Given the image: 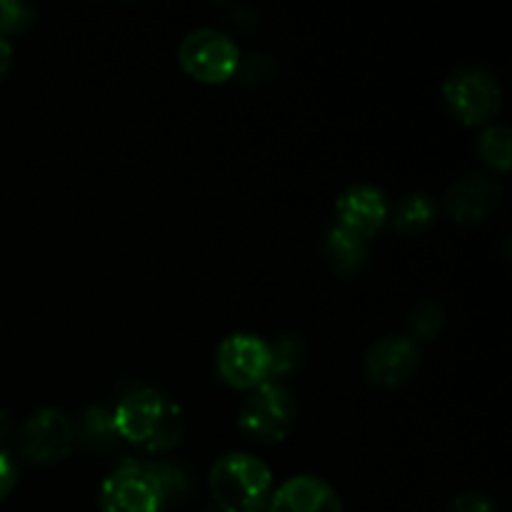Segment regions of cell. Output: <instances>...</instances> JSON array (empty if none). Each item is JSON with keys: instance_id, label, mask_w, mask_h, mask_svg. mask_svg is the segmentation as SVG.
Wrapping results in <instances>:
<instances>
[{"instance_id": "obj_1", "label": "cell", "mask_w": 512, "mask_h": 512, "mask_svg": "<svg viewBox=\"0 0 512 512\" xmlns=\"http://www.w3.org/2000/svg\"><path fill=\"white\" fill-rule=\"evenodd\" d=\"M113 425L120 440L148 453H168L183 440V408L155 388L130 390L113 410Z\"/></svg>"}, {"instance_id": "obj_2", "label": "cell", "mask_w": 512, "mask_h": 512, "mask_svg": "<svg viewBox=\"0 0 512 512\" xmlns=\"http://www.w3.org/2000/svg\"><path fill=\"white\" fill-rule=\"evenodd\" d=\"M208 483L220 512H265L275 490L273 470L243 450L215 460Z\"/></svg>"}, {"instance_id": "obj_3", "label": "cell", "mask_w": 512, "mask_h": 512, "mask_svg": "<svg viewBox=\"0 0 512 512\" xmlns=\"http://www.w3.org/2000/svg\"><path fill=\"white\" fill-rule=\"evenodd\" d=\"M443 98L450 113L468 128L488 125L503 108V88L493 73L478 65H465L445 78Z\"/></svg>"}, {"instance_id": "obj_4", "label": "cell", "mask_w": 512, "mask_h": 512, "mask_svg": "<svg viewBox=\"0 0 512 512\" xmlns=\"http://www.w3.org/2000/svg\"><path fill=\"white\" fill-rule=\"evenodd\" d=\"M178 60L180 68L198 83L223 85L238 73L240 50L223 30L198 28L183 38Z\"/></svg>"}, {"instance_id": "obj_5", "label": "cell", "mask_w": 512, "mask_h": 512, "mask_svg": "<svg viewBox=\"0 0 512 512\" xmlns=\"http://www.w3.org/2000/svg\"><path fill=\"white\" fill-rule=\"evenodd\" d=\"M295 398L280 383H263L248 393L238 413L245 435L258 443H280L295 425Z\"/></svg>"}, {"instance_id": "obj_6", "label": "cell", "mask_w": 512, "mask_h": 512, "mask_svg": "<svg viewBox=\"0 0 512 512\" xmlns=\"http://www.w3.org/2000/svg\"><path fill=\"white\" fill-rule=\"evenodd\" d=\"M168 498L148 465L125 460L100 485V512H165Z\"/></svg>"}, {"instance_id": "obj_7", "label": "cell", "mask_w": 512, "mask_h": 512, "mask_svg": "<svg viewBox=\"0 0 512 512\" xmlns=\"http://www.w3.org/2000/svg\"><path fill=\"white\" fill-rule=\"evenodd\" d=\"M218 373L230 388L253 390L270 383L268 340L253 333H233L218 348Z\"/></svg>"}, {"instance_id": "obj_8", "label": "cell", "mask_w": 512, "mask_h": 512, "mask_svg": "<svg viewBox=\"0 0 512 512\" xmlns=\"http://www.w3.org/2000/svg\"><path fill=\"white\" fill-rule=\"evenodd\" d=\"M75 425L58 408H43L30 415L18 433L20 455L30 465H55L73 450Z\"/></svg>"}, {"instance_id": "obj_9", "label": "cell", "mask_w": 512, "mask_h": 512, "mask_svg": "<svg viewBox=\"0 0 512 512\" xmlns=\"http://www.w3.org/2000/svg\"><path fill=\"white\" fill-rule=\"evenodd\" d=\"M420 345L408 335H388L375 340L365 353V378L370 385L395 390L408 385L420 368Z\"/></svg>"}, {"instance_id": "obj_10", "label": "cell", "mask_w": 512, "mask_h": 512, "mask_svg": "<svg viewBox=\"0 0 512 512\" xmlns=\"http://www.w3.org/2000/svg\"><path fill=\"white\" fill-rule=\"evenodd\" d=\"M445 213L460 225L485 223L503 203V185L483 173H468L445 190Z\"/></svg>"}, {"instance_id": "obj_11", "label": "cell", "mask_w": 512, "mask_h": 512, "mask_svg": "<svg viewBox=\"0 0 512 512\" xmlns=\"http://www.w3.org/2000/svg\"><path fill=\"white\" fill-rule=\"evenodd\" d=\"M390 218V205L375 185H353L335 203V225L368 243Z\"/></svg>"}, {"instance_id": "obj_12", "label": "cell", "mask_w": 512, "mask_h": 512, "mask_svg": "<svg viewBox=\"0 0 512 512\" xmlns=\"http://www.w3.org/2000/svg\"><path fill=\"white\" fill-rule=\"evenodd\" d=\"M265 512H343L340 495L318 475H295L273 490Z\"/></svg>"}, {"instance_id": "obj_13", "label": "cell", "mask_w": 512, "mask_h": 512, "mask_svg": "<svg viewBox=\"0 0 512 512\" xmlns=\"http://www.w3.org/2000/svg\"><path fill=\"white\" fill-rule=\"evenodd\" d=\"M323 253L338 273L350 275L358 273L365 265V260H368V243L360 240L358 235L338 228V225H330V228L325 230Z\"/></svg>"}, {"instance_id": "obj_14", "label": "cell", "mask_w": 512, "mask_h": 512, "mask_svg": "<svg viewBox=\"0 0 512 512\" xmlns=\"http://www.w3.org/2000/svg\"><path fill=\"white\" fill-rule=\"evenodd\" d=\"M438 218L433 198L425 193H410L395 203L393 208V228L403 235H420L430 230Z\"/></svg>"}, {"instance_id": "obj_15", "label": "cell", "mask_w": 512, "mask_h": 512, "mask_svg": "<svg viewBox=\"0 0 512 512\" xmlns=\"http://www.w3.org/2000/svg\"><path fill=\"white\" fill-rule=\"evenodd\" d=\"M270 383H278L285 375L295 373L308 358L303 338L293 333H280L278 338L270 340Z\"/></svg>"}, {"instance_id": "obj_16", "label": "cell", "mask_w": 512, "mask_h": 512, "mask_svg": "<svg viewBox=\"0 0 512 512\" xmlns=\"http://www.w3.org/2000/svg\"><path fill=\"white\" fill-rule=\"evenodd\" d=\"M512 133L508 125H485L478 138V155L498 173H508L512 163Z\"/></svg>"}, {"instance_id": "obj_17", "label": "cell", "mask_w": 512, "mask_h": 512, "mask_svg": "<svg viewBox=\"0 0 512 512\" xmlns=\"http://www.w3.org/2000/svg\"><path fill=\"white\" fill-rule=\"evenodd\" d=\"M80 440L88 448H113L120 440L113 425V410L103 408V405L85 410L80 418Z\"/></svg>"}, {"instance_id": "obj_18", "label": "cell", "mask_w": 512, "mask_h": 512, "mask_svg": "<svg viewBox=\"0 0 512 512\" xmlns=\"http://www.w3.org/2000/svg\"><path fill=\"white\" fill-rule=\"evenodd\" d=\"M410 335L408 338H418V340H435L440 335L445 325V308L435 300H423L413 308L410 313ZM415 340V343H418Z\"/></svg>"}, {"instance_id": "obj_19", "label": "cell", "mask_w": 512, "mask_h": 512, "mask_svg": "<svg viewBox=\"0 0 512 512\" xmlns=\"http://www.w3.org/2000/svg\"><path fill=\"white\" fill-rule=\"evenodd\" d=\"M35 23V8L20 0H0V38L23 33Z\"/></svg>"}, {"instance_id": "obj_20", "label": "cell", "mask_w": 512, "mask_h": 512, "mask_svg": "<svg viewBox=\"0 0 512 512\" xmlns=\"http://www.w3.org/2000/svg\"><path fill=\"white\" fill-rule=\"evenodd\" d=\"M145 465H148L153 478L160 483L165 498H175V495L188 490V478H185L183 470L175 468V465H165V463H145Z\"/></svg>"}, {"instance_id": "obj_21", "label": "cell", "mask_w": 512, "mask_h": 512, "mask_svg": "<svg viewBox=\"0 0 512 512\" xmlns=\"http://www.w3.org/2000/svg\"><path fill=\"white\" fill-rule=\"evenodd\" d=\"M450 512H495V503L485 493H463L450 503Z\"/></svg>"}, {"instance_id": "obj_22", "label": "cell", "mask_w": 512, "mask_h": 512, "mask_svg": "<svg viewBox=\"0 0 512 512\" xmlns=\"http://www.w3.org/2000/svg\"><path fill=\"white\" fill-rule=\"evenodd\" d=\"M15 485H18V463L13 455L0 450V503L13 493Z\"/></svg>"}, {"instance_id": "obj_23", "label": "cell", "mask_w": 512, "mask_h": 512, "mask_svg": "<svg viewBox=\"0 0 512 512\" xmlns=\"http://www.w3.org/2000/svg\"><path fill=\"white\" fill-rule=\"evenodd\" d=\"M10 65H13V45L8 38H0V83L10 73Z\"/></svg>"}, {"instance_id": "obj_24", "label": "cell", "mask_w": 512, "mask_h": 512, "mask_svg": "<svg viewBox=\"0 0 512 512\" xmlns=\"http://www.w3.org/2000/svg\"><path fill=\"white\" fill-rule=\"evenodd\" d=\"M8 433H10V418H8V413H3V410H0V438H5Z\"/></svg>"}, {"instance_id": "obj_25", "label": "cell", "mask_w": 512, "mask_h": 512, "mask_svg": "<svg viewBox=\"0 0 512 512\" xmlns=\"http://www.w3.org/2000/svg\"><path fill=\"white\" fill-rule=\"evenodd\" d=\"M218 512H220V510H218Z\"/></svg>"}]
</instances>
